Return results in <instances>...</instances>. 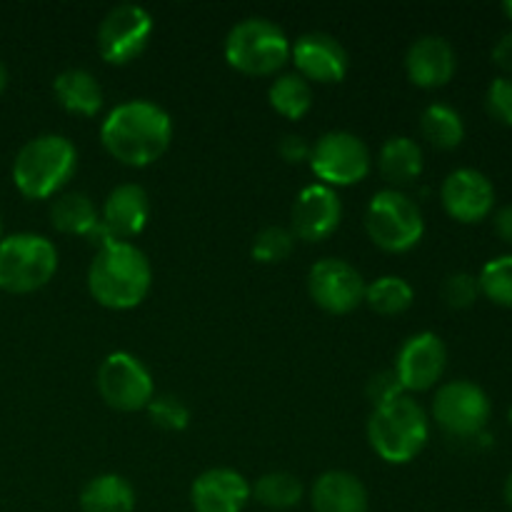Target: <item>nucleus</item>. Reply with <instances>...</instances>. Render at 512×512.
Wrapping results in <instances>:
<instances>
[{
	"instance_id": "obj_1",
	"label": "nucleus",
	"mask_w": 512,
	"mask_h": 512,
	"mask_svg": "<svg viewBox=\"0 0 512 512\" xmlns=\"http://www.w3.org/2000/svg\"><path fill=\"white\" fill-rule=\"evenodd\" d=\"M173 140V120L150 100H125L115 105L100 125L103 148L130 168H145L165 155Z\"/></svg>"
},
{
	"instance_id": "obj_2",
	"label": "nucleus",
	"mask_w": 512,
	"mask_h": 512,
	"mask_svg": "<svg viewBox=\"0 0 512 512\" xmlns=\"http://www.w3.org/2000/svg\"><path fill=\"white\" fill-rule=\"evenodd\" d=\"M153 285L148 255L133 243L113 240L95 253L88 268V290L95 303L110 310H130L145 300Z\"/></svg>"
},
{
	"instance_id": "obj_3",
	"label": "nucleus",
	"mask_w": 512,
	"mask_h": 512,
	"mask_svg": "<svg viewBox=\"0 0 512 512\" xmlns=\"http://www.w3.org/2000/svg\"><path fill=\"white\" fill-rule=\"evenodd\" d=\"M78 168V150L65 135L45 133L28 140L13 160V183L25 198L45 200L63 190Z\"/></svg>"
},
{
	"instance_id": "obj_4",
	"label": "nucleus",
	"mask_w": 512,
	"mask_h": 512,
	"mask_svg": "<svg viewBox=\"0 0 512 512\" xmlns=\"http://www.w3.org/2000/svg\"><path fill=\"white\" fill-rule=\"evenodd\" d=\"M428 438V415L410 395L378 405L368 418L370 448L390 465H405L418 458Z\"/></svg>"
},
{
	"instance_id": "obj_5",
	"label": "nucleus",
	"mask_w": 512,
	"mask_h": 512,
	"mask_svg": "<svg viewBox=\"0 0 512 512\" xmlns=\"http://www.w3.org/2000/svg\"><path fill=\"white\" fill-rule=\"evenodd\" d=\"M225 60L243 75H275L290 60V40L273 20L250 15L225 35Z\"/></svg>"
},
{
	"instance_id": "obj_6",
	"label": "nucleus",
	"mask_w": 512,
	"mask_h": 512,
	"mask_svg": "<svg viewBox=\"0 0 512 512\" xmlns=\"http://www.w3.org/2000/svg\"><path fill=\"white\" fill-rule=\"evenodd\" d=\"M58 273V250L48 238L15 233L0 240V290L15 295L35 293Z\"/></svg>"
},
{
	"instance_id": "obj_7",
	"label": "nucleus",
	"mask_w": 512,
	"mask_h": 512,
	"mask_svg": "<svg viewBox=\"0 0 512 512\" xmlns=\"http://www.w3.org/2000/svg\"><path fill=\"white\" fill-rule=\"evenodd\" d=\"M365 230L385 253H408L423 240L425 220L410 195L385 188L375 193L365 208Z\"/></svg>"
},
{
	"instance_id": "obj_8",
	"label": "nucleus",
	"mask_w": 512,
	"mask_h": 512,
	"mask_svg": "<svg viewBox=\"0 0 512 512\" xmlns=\"http://www.w3.org/2000/svg\"><path fill=\"white\" fill-rule=\"evenodd\" d=\"M493 415L488 393L470 380H450L440 385L433 398V418L450 438H483Z\"/></svg>"
},
{
	"instance_id": "obj_9",
	"label": "nucleus",
	"mask_w": 512,
	"mask_h": 512,
	"mask_svg": "<svg viewBox=\"0 0 512 512\" xmlns=\"http://www.w3.org/2000/svg\"><path fill=\"white\" fill-rule=\"evenodd\" d=\"M310 170L328 188L355 185L368 178L373 168L368 145L348 130H330L310 150Z\"/></svg>"
},
{
	"instance_id": "obj_10",
	"label": "nucleus",
	"mask_w": 512,
	"mask_h": 512,
	"mask_svg": "<svg viewBox=\"0 0 512 512\" xmlns=\"http://www.w3.org/2000/svg\"><path fill=\"white\" fill-rule=\"evenodd\" d=\"M95 385H98V393L105 405L120 410V413L145 410L155 398V383L150 370L135 355L123 353V350L110 353L100 363Z\"/></svg>"
},
{
	"instance_id": "obj_11",
	"label": "nucleus",
	"mask_w": 512,
	"mask_h": 512,
	"mask_svg": "<svg viewBox=\"0 0 512 512\" xmlns=\"http://www.w3.org/2000/svg\"><path fill=\"white\" fill-rule=\"evenodd\" d=\"M155 20L143 5L123 3L105 13L98 25V50L105 63L128 65L143 55L153 35Z\"/></svg>"
},
{
	"instance_id": "obj_12",
	"label": "nucleus",
	"mask_w": 512,
	"mask_h": 512,
	"mask_svg": "<svg viewBox=\"0 0 512 512\" xmlns=\"http://www.w3.org/2000/svg\"><path fill=\"white\" fill-rule=\"evenodd\" d=\"M365 280L355 265L343 258H323L310 268L308 293L320 310L348 315L365 300Z\"/></svg>"
},
{
	"instance_id": "obj_13",
	"label": "nucleus",
	"mask_w": 512,
	"mask_h": 512,
	"mask_svg": "<svg viewBox=\"0 0 512 512\" xmlns=\"http://www.w3.org/2000/svg\"><path fill=\"white\" fill-rule=\"evenodd\" d=\"M445 365H448V348L440 335L425 330L405 340L393 370L405 393H425L440 383Z\"/></svg>"
},
{
	"instance_id": "obj_14",
	"label": "nucleus",
	"mask_w": 512,
	"mask_h": 512,
	"mask_svg": "<svg viewBox=\"0 0 512 512\" xmlns=\"http://www.w3.org/2000/svg\"><path fill=\"white\" fill-rule=\"evenodd\" d=\"M343 220V203L338 193L323 183L308 185L300 190L290 215V233L305 243L328 240Z\"/></svg>"
},
{
	"instance_id": "obj_15",
	"label": "nucleus",
	"mask_w": 512,
	"mask_h": 512,
	"mask_svg": "<svg viewBox=\"0 0 512 512\" xmlns=\"http://www.w3.org/2000/svg\"><path fill=\"white\" fill-rule=\"evenodd\" d=\"M445 213L465 225L480 223L495 208V188L485 173L475 168H458L443 180L440 188Z\"/></svg>"
},
{
	"instance_id": "obj_16",
	"label": "nucleus",
	"mask_w": 512,
	"mask_h": 512,
	"mask_svg": "<svg viewBox=\"0 0 512 512\" xmlns=\"http://www.w3.org/2000/svg\"><path fill=\"white\" fill-rule=\"evenodd\" d=\"M290 60L295 73L308 83H340L348 75L350 58L335 35L305 33L290 45Z\"/></svg>"
},
{
	"instance_id": "obj_17",
	"label": "nucleus",
	"mask_w": 512,
	"mask_h": 512,
	"mask_svg": "<svg viewBox=\"0 0 512 512\" xmlns=\"http://www.w3.org/2000/svg\"><path fill=\"white\" fill-rule=\"evenodd\" d=\"M458 70L455 48L440 35H423L405 53V73L418 88L435 90L453 80Z\"/></svg>"
},
{
	"instance_id": "obj_18",
	"label": "nucleus",
	"mask_w": 512,
	"mask_h": 512,
	"mask_svg": "<svg viewBox=\"0 0 512 512\" xmlns=\"http://www.w3.org/2000/svg\"><path fill=\"white\" fill-rule=\"evenodd\" d=\"M250 498V483L230 468L205 470L190 488L195 512H243Z\"/></svg>"
},
{
	"instance_id": "obj_19",
	"label": "nucleus",
	"mask_w": 512,
	"mask_h": 512,
	"mask_svg": "<svg viewBox=\"0 0 512 512\" xmlns=\"http://www.w3.org/2000/svg\"><path fill=\"white\" fill-rule=\"evenodd\" d=\"M150 218V195L145 193L143 185L123 183L108 193L103 203V215L100 225L110 240H123L128 243L130 238L143 233Z\"/></svg>"
},
{
	"instance_id": "obj_20",
	"label": "nucleus",
	"mask_w": 512,
	"mask_h": 512,
	"mask_svg": "<svg viewBox=\"0 0 512 512\" xmlns=\"http://www.w3.org/2000/svg\"><path fill=\"white\" fill-rule=\"evenodd\" d=\"M315 512H368V490L348 470H328L310 488Z\"/></svg>"
},
{
	"instance_id": "obj_21",
	"label": "nucleus",
	"mask_w": 512,
	"mask_h": 512,
	"mask_svg": "<svg viewBox=\"0 0 512 512\" xmlns=\"http://www.w3.org/2000/svg\"><path fill=\"white\" fill-rule=\"evenodd\" d=\"M55 100L73 115H90L103 108V88L98 78L85 68H68L55 78Z\"/></svg>"
},
{
	"instance_id": "obj_22",
	"label": "nucleus",
	"mask_w": 512,
	"mask_h": 512,
	"mask_svg": "<svg viewBox=\"0 0 512 512\" xmlns=\"http://www.w3.org/2000/svg\"><path fill=\"white\" fill-rule=\"evenodd\" d=\"M378 170L393 190L415 183L423 173V150L408 135H393L380 148Z\"/></svg>"
},
{
	"instance_id": "obj_23",
	"label": "nucleus",
	"mask_w": 512,
	"mask_h": 512,
	"mask_svg": "<svg viewBox=\"0 0 512 512\" xmlns=\"http://www.w3.org/2000/svg\"><path fill=\"white\" fill-rule=\"evenodd\" d=\"M135 488L123 475L105 473L95 475L80 493V510L83 512H133Z\"/></svg>"
},
{
	"instance_id": "obj_24",
	"label": "nucleus",
	"mask_w": 512,
	"mask_h": 512,
	"mask_svg": "<svg viewBox=\"0 0 512 512\" xmlns=\"http://www.w3.org/2000/svg\"><path fill=\"white\" fill-rule=\"evenodd\" d=\"M50 223L63 235H80L88 238L100 225V215L90 195L85 193H63L50 205Z\"/></svg>"
},
{
	"instance_id": "obj_25",
	"label": "nucleus",
	"mask_w": 512,
	"mask_h": 512,
	"mask_svg": "<svg viewBox=\"0 0 512 512\" xmlns=\"http://www.w3.org/2000/svg\"><path fill=\"white\" fill-rule=\"evenodd\" d=\"M420 133L433 148L455 150L465 140V123L455 108L433 103L420 115Z\"/></svg>"
},
{
	"instance_id": "obj_26",
	"label": "nucleus",
	"mask_w": 512,
	"mask_h": 512,
	"mask_svg": "<svg viewBox=\"0 0 512 512\" xmlns=\"http://www.w3.org/2000/svg\"><path fill=\"white\" fill-rule=\"evenodd\" d=\"M270 108L288 120H300L313 108V88L298 73H285L273 80L268 90Z\"/></svg>"
},
{
	"instance_id": "obj_27",
	"label": "nucleus",
	"mask_w": 512,
	"mask_h": 512,
	"mask_svg": "<svg viewBox=\"0 0 512 512\" xmlns=\"http://www.w3.org/2000/svg\"><path fill=\"white\" fill-rule=\"evenodd\" d=\"M250 495L268 510H290L300 505L305 488L293 473L275 470V473L260 475L253 488H250Z\"/></svg>"
},
{
	"instance_id": "obj_28",
	"label": "nucleus",
	"mask_w": 512,
	"mask_h": 512,
	"mask_svg": "<svg viewBox=\"0 0 512 512\" xmlns=\"http://www.w3.org/2000/svg\"><path fill=\"white\" fill-rule=\"evenodd\" d=\"M413 298L415 293L413 288H410L408 280L400 278V275H383V278L373 280V283L365 288L363 303L368 305L373 313L390 318V315L405 313V310L413 305Z\"/></svg>"
},
{
	"instance_id": "obj_29",
	"label": "nucleus",
	"mask_w": 512,
	"mask_h": 512,
	"mask_svg": "<svg viewBox=\"0 0 512 512\" xmlns=\"http://www.w3.org/2000/svg\"><path fill=\"white\" fill-rule=\"evenodd\" d=\"M480 295L493 300L500 308L512 310V255L493 258L478 275Z\"/></svg>"
},
{
	"instance_id": "obj_30",
	"label": "nucleus",
	"mask_w": 512,
	"mask_h": 512,
	"mask_svg": "<svg viewBox=\"0 0 512 512\" xmlns=\"http://www.w3.org/2000/svg\"><path fill=\"white\" fill-rule=\"evenodd\" d=\"M295 248V235L280 225H268L253 238V258L258 263H283Z\"/></svg>"
},
{
	"instance_id": "obj_31",
	"label": "nucleus",
	"mask_w": 512,
	"mask_h": 512,
	"mask_svg": "<svg viewBox=\"0 0 512 512\" xmlns=\"http://www.w3.org/2000/svg\"><path fill=\"white\" fill-rule=\"evenodd\" d=\"M145 410L150 415V423L160 430H168V433H180L190 423L188 405L175 395H155Z\"/></svg>"
},
{
	"instance_id": "obj_32",
	"label": "nucleus",
	"mask_w": 512,
	"mask_h": 512,
	"mask_svg": "<svg viewBox=\"0 0 512 512\" xmlns=\"http://www.w3.org/2000/svg\"><path fill=\"white\" fill-rule=\"evenodd\" d=\"M480 298V283L470 273H453L443 283V300L453 310L473 308L475 300Z\"/></svg>"
},
{
	"instance_id": "obj_33",
	"label": "nucleus",
	"mask_w": 512,
	"mask_h": 512,
	"mask_svg": "<svg viewBox=\"0 0 512 512\" xmlns=\"http://www.w3.org/2000/svg\"><path fill=\"white\" fill-rule=\"evenodd\" d=\"M485 108L490 118L512 128V78H495L485 93Z\"/></svg>"
},
{
	"instance_id": "obj_34",
	"label": "nucleus",
	"mask_w": 512,
	"mask_h": 512,
	"mask_svg": "<svg viewBox=\"0 0 512 512\" xmlns=\"http://www.w3.org/2000/svg\"><path fill=\"white\" fill-rule=\"evenodd\" d=\"M365 393H368V400L373 403V408H378V405H385V403H390V400L408 395L403 390V385H400L395 370H380V373H375L373 378L368 380V390H365Z\"/></svg>"
},
{
	"instance_id": "obj_35",
	"label": "nucleus",
	"mask_w": 512,
	"mask_h": 512,
	"mask_svg": "<svg viewBox=\"0 0 512 512\" xmlns=\"http://www.w3.org/2000/svg\"><path fill=\"white\" fill-rule=\"evenodd\" d=\"M310 150H313V145H310L303 135H295V133L283 135L278 143L280 158L290 165H300L305 163V160H310Z\"/></svg>"
},
{
	"instance_id": "obj_36",
	"label": "nucleus",
	"mask_w": 512,
	"mask_h": 512,
	"mask_svg": "<svg viewBox=\"0 0 512 512\" xmlns=\"http://www.w3.org/2000/svg\"><path fill=\"white\" fill-rule=\"evenodd\" d=\"M493 60H495V65H500V68L512 73V30H510V33H505L503 38L495 43Z\"/></svg>"
},
{
	"instance_id": "obj_37",
	"label": "nucleus",
	"mask_w": 512,
	"mask_h": 512,
	"mask_svg": "<svg viewBox=\"0 0 512 512\" xmlns=\"http://www.w3.org/2000/svg\"><path fill=\"white\" fill-rule=\"evenodd\" d=\"M493 228L503 243L512 245V205H505V208H500L498 213H495Z\"/></svg>"
},
{
	"instance_id": "obj_38",
	"label": "nucleus",
	"mask_w": 512,
	"mask_h": 512,
	"mask_svg": "<svg viewBox=\"0 0 512 512\" xmlns=\"http://www.w3.org/2000/svg\"><path fill=\"white\" fill-rule=\"evenodd\" d=\"M5 85H8V68H5V63L0 60V93L5 90Z\"/></svg>"
},
{
	"instance_id": "obj_39",
	"label": "nucleus",
	"mask_w": 512,
	"mask_h": 512,
	"mask_svg": "<svg viewBox=\"0 0 512 512\" xmlns=\"http://www.w3.org/2000/svg\"><path fill=\"white\" fill-rule=\"evenodd\" d=\"M505 503H508L512 510V473L508 475V480H505Z\"/></svg>"
},
{
	"instance_id": "obj_40",
	"label": "nucleus",
	"mask_w": 512,
	"mask_h": 512,
	"mask_svg": "<svg viewBox=\"0 0 512 512\" xmlns=\"http://www.w3.org/2000/svg\"><path fill=\"white\" fill-rule=\"evenodd\" d=\"M503 13L512 20V0H505V3H503Z\"/></svg>"
},
{
	"instance_id": "obj_41",
	"label": "nucleus",
	"mask_w": 512,
	"mask_h": 512,
	"mask_svg": "<svg viewBox=\"0 0 512 512\" xmlns=\"http://www.w3.org/2000/svg\"><path fill=\"white\" fill-rule=\"evenodd\" d=\"M0 240H3V220H0Z\"/></svg>"
},
{
	"instance_id": "obj_42",
	"label": "nucleus",
	"mask_w": 512,
	"mask_h": 512,
	"mask_svg": "<svg viewBox=\"0 0 512 512\" xmlns=\"http://www.w3.org/2000/svg\"><path fill=\"white\" fill-rule=\"evenodd\" d=\"M508 420H510V425H512V408H510V413H508Z\"/></svg>"
}]
</instances>
